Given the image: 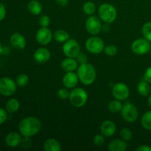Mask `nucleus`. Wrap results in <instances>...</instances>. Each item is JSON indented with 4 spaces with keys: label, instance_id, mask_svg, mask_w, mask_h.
<instances>
[{
    "label": "nucleus",
    "instance_id": "obj_9",
    "mask_svg": "<svg viewBox=\"0 0 151 151\" xmlns=\"http://www.w3.org/2000/svg\"><path fill=\"white\" fill-rule=\"evenodd\" d=\"M85 27L88 33L91 35H97L102 31L103 24L100 18L95 16H89L86 21Z\"/></svg>",
    "mask_w": 151,
    "mask_h": 151
},
{
    "label": "nucleus",
    "instance_id": "obj_22",
    "mask_svg": "<svg viewBox=\"0 0 151 151\" xmlns=\"http://www.w3.org/2000/svg\"><path fill=\"white\" fill-rule=\"evenodd\" d=\"M151 84L149 83L148 82L143 80L141 81L137 85V91L138 93L141 96L143 97H147L151 94Z\"/></svg>",
    "mask_w": 151,
    "mask_h": 151
},
{
    "label": "nucleus",
    "instance_id": "obj_26",
    "mask_svg": "<svg viewBox=\"0 0 151 151\" xmlns=\"http://www.w3.org/2000/svg\"><path fill=\"white\" fill-rule=\"evenodd\" d=\"M122 106H123V105L121 103L120 100L115 99V100H111L109 103L108 109H109V110L111 113H118V112L121 111V110L122 109Z\"/></svg>",
    "mask_w": 151,
    "mask_h": 151
},
{
    "label": "nucleus",
    "instance_id": "obj_29",
    "mask_svg": "<svg viewBox=\"0 0 151 151\" xmlns=\"http://www.w3.org/2000/svg\"><path fill=\"white\" fill-rule=\"evenodd\" d=\"M142 33L145 39L151 42V22H147L144 24L142 28Z\"/></svg>",
    "mask_w": 151,
    "mask_h": 151
},
{
    "label": "nucleus",
    "instance_id": "obj_40",
    "mask_svg": "<svg viewBox=\"0 0 151 151\" xmlns=\"http://www.w3.org/2000/svg\"><path fill=\"white\" fill-rule=\"evenodd\" d=\"M137 151H151V147L146 145H142L137 147Z\"/></svg>",
    "mask_w": 151,
    "mask_h": 151
},
{
    "label": "nucleus",
    "instance_id": "obj_32",
    "mask_svg": "<svg viewBox=\"0 0 151 151\" xmlns=\"http://www.w3.org/2000/svg\"><path fill=\"white\" fill-rule=\"evenodd\" d=\"M69 94H70V91H69V88H61L57 91V95L60 100H67L69 97Z\"/></svg>",
    "mask_w": 151,
    "mask_h": 151
},
{
    "label": "nucleus",
    "instance_id": "obj_17",
    "mask_svg": "<svg viewBox=\"0 0 151 151\" xmlns=\"http://www.w3.org/2000/svg\"><path fill=\"white\" fill-rule=\"evenodd\" d=\"M22 139V135L20 133L12 131L5 137L6 145L10 147H16L20 145Z\"/></svg>",
    "mask_w": 151,
    "mask_h": 151
},
{
    "label": "nucleus",
    "instance_id": "obj_41",
    "mask_svg": "<svg viewBox=\"0 0 151 151\" xmlns=\"http://www.w3.org/2000/svg\"><path fill=\"white\" fill-rule=\"evenodd\" d=\"M55 1L59 6H61V7H65L69 3V0H55Z\"/></svg>",
    "mask_w": 151,
    "mask_h": 151
},
{
    "label": "nucleus",
    "instance_id": "obj_20",
    "mask_svg": "<svg viewBox=\"0 0 151 151\" xmlns=\"http://www.w3.org/2000/svg\"><path fill=\"white\" fill-rule=\"evenodd\" d=\"M44 150L45 151H60L61 150V145L60 142L55 139H48L44 143Z\"/></svg>",
    "mask_w": 151,
    "mask_h": 151
},
{
    "label": "nucleus",
    "instance_id": "obj_1",
    "mask_svg": "<svg viewBox=\"0 0 151 151\" xmlns=\"http://www.w3.org/2000/svg\"><path fill=\"white\" fill-rule=\"evenodd\" d=\"M41 122L35 116H27L20 121L19 124V132L22 137H32L40 132Z\"/></svg>",
    "mask_w": 151,
    "mask_h": 151
},
{
    "label": "nucleus",
    "instance_id": "obj_6",
    "mask_svg": "<svg viewBox=\"0 0 151 151\" xmlns=\"http://www.w3.org/2000/svg\"><path fill=\"white\" fill-rule=\"evenodd\" d=\"M120 113L122 119L128 123L134 122L139 116L138 109L130 102H127L123 105Z\"/></svg>",
    "mask_w": 151,
    "mask_h": 151
},
{
    "label": "nucleus",
    "instance_id": "obj_5",
    "mask_svg": "<svg viewBox=\"0 0 151 151\" xmlns=\"http://www.w3.org/2000/svg\"><path fill=\"white\" fill-rule=\"evenodd\" d=\"M85 47L87 51L91 54L97 55L103 52L105 48L104 41L100 37L92 35L88 38L85 43Z\"/></svg>",
    "mask_w": 151,
    "mask_h": 151
},
{
    "label": "nucleus",
    "instance_id": "obj_18",
    "mask_svg": "<svg viewBox=\"0 0 151 151\" xmlns=\"http://www.w3.org/2000/svg\"><path fill=\"white\" fill-rule=\"evenodd\" d=\"M61 69L66 72H75L78 68V63L76 58L66 57L63 59L60 63Z\"/></svg>",
    "mask_w": 151,
    "mask_h": 151
},
{
    "label": "nucleus",
    "instance_id": "obj_12",
    "mask_svg": "<svg viewBox=\"0 0 151 151\" xmlns=\"http://www.w3.org/2000/svg\"><path fill=\"white\" fill-rule=\"evenodd\" d=\"M52 38V32L48 27H41L35 34V39L37 42L43 46L50 44Z\"/></svg>",
    "mask_w": 151,
    "mask_h": 151
},
{
    "label": "nucleus",
    "instance_id": "obj_31",
    "mask_svg": "<svg viewBox=\"0 0 151 151\" xmlns=\"http://www.w3.org/2000/svg\"><path fill=\"white\" fill-rule=\"evenodd\" d=\"M103 52L109 56H114L117 54L118 49L114 44H109L107 46H105Z\"/></svg>",
    "mask_w": 151,
    "mask_h": 151
},
{
    "label": "nucleus",
    "instance_id": "obj_3",
    "mask_svg": "<svg viewBox=\"0 0 151 151\" xmlns=\"http://www.w3.org/2000/svg\"><path fill=\"white\" fill-rule=\"evenodd\" d=\"M99 18L105 23L111 24L117 17L116 8L109 3H103L98 8Z\"/></svg>",
    "mask_w": 151,
    "mask_h": 151
},
{
    "label": "nucleus",
    "instance_id": "obj_16",
    "mask_svg": "<svg viewBox=\"0 0 151 151\" xmlns=\"http://www.w3.org/2000/svg\"><path fill=\"white\" fill-rule=\"evenodd\" d=\"M10 42L12 47L17 50H23L27 45L26 38L19 32H15L10 36Z\"/></svg>",
    "mask_w": 151,
    "mask_h": 151
},
{
    "label": "nucleus",
    "instance_id": "obj_42",
    "mask_svg": "<svg viewBox=\"0 0 151 151\" xmlns=\"http://www.w3.org/2000/svg\"><path fill=\"white\" fill-rule=\"evenodd\" d=\"M111 29L110 27H109V24L108 23H105L104 25H103V27H102V30L104 31V32H109Z\"/></svg>",
    "mask_w": 151,
    "mask_h": 151
},
{
    "label": "nucleus",
    "instance_id": "obj_44",
    "mask_svg": "<svg viewBox=\"0 0 151 151\" xmlns=\"http://www.w3.org/2000/svg\"><path fill=\"white\" fill-rule=\"evenodd\" d=\"M147 102H148V105H149V106H150V108L151 109V94H150V95H149Z\"/></svg>",
    "mask_w": 151,
    "mask_h": 151
},
{
    "label": "nucleus",
    "instance_id": "obj_34",
    "mask_svg": "<svg viewBox=\"0 0 151 151\" xmlns=\"http://www.w3.org/2000/svg\"><path fill=\"white\" fill-rule=\"evenodd\" d=\"M93 142L96 146L100 147V146L103 145L105 143V136L103 134H97V135L94 136Z\"/></svg>",
    "mask_w": 151,
    "mask_h": 151
},
{
    "label": "nucleus",
    "instance_id": "obj_10",
    "mask_svg": "<svg viewBox=\"0 0 151 151\" xmlns=\"http://www.w3.org/2000/svg\"><path fill=\"white\" fill-rule=\"evenodd\" d=\"M150 41L145 38H140L135 40L131 44V50L133 52L138 55L147 54L150 50Z\"/></svg>",
    "mask_w": 151,
    "mask_h": 151
},
{
    "label": "nucleus",
    "instance_id": "obj_35",
    "mask_svg": "<svg viewBox=\"0 0 151 151\" xmlns=\"http://www.w3.org/2000/svg\"><path fill=\"white\" fill-rule=\"evenodd\" d=\"M20 145L22 148L29 149L32 146V140L30 139V137H23Z\"/></svg>",
    "mask_w": 151,
    "mask_h": 151
},
{
    "label": "nucleus",
    "instance_id": "obj_28",
    "mask_svg": "<svg viewBox=\"0 0 151 151\" xmlns=\"http://www.w3.org/2000/svg\"><path fill=\"white\" fill-rule=\"evenodd\" d=\"M29 78L27 75L24 73H22L16 77V83L18 86L19 87H24L29 83Z\"/></svg>",
    "mask_w": 151,
    "mask_h": 151
},
{
    "label": "nucleus",
    "instance_id": "obj_7",
    "mask_svg": "<svg viewBox=\"0 0 151 151\" xmlns=\"http://www.w3.org/2000/svg\"><path fill=\"white\" fill-rule=\"evenodd\" d=\"M17 84L16 81L8 77L0 79V94L4 97H10L16 93Z\"/></svg>",
    "mask_w": 151,
    "mask_h": 151
},
{
    "label": "nucleus",
    "instance_id": "obj_15",
    "mask_svg": "<svg viewBox=\"0 0 151 151\" xmlns=\"http://www.w3.org/2000/svg\"><path fill=\"white\" fill-rule=\"evenodd\" d=\"M100 131L106 137H113L116 131V124L111 120H105L100 126Z\"/></svg>",
    "mask_w": 151,
    "mask_h": 151
},
{
    "label": "nucleus",
    "instance_id": "obj_25",
    "mask_svg": "<svg viewBox=\"0 0 151 151\" xmlns=\"http://www.w3.org/2000/svg\"><path fill=\"white\" fill-rule=\"evenodd\" d=\"M141 124L145 129L151 131V110L147 111L142 115Z\"/></svg>",
    "mask_w": 151,
    "mask_h": 151
},
{
    "label": "nucleus",
    "instance_id": "obj_21",
    "mask_svg": "<svg viewBox=\"0 0 151 151\" xmlns=\"http://www.w3.org/2000/svg\"><path fill=\"white\" fill-rule=\"evenodd\" d=\"M27 9L31 14L38 16L41 13L43 10L42 4L37 0H31L27 4Z\"/></svg>",
    "mask_w": 151,
    "mask_h": 151
},
{
    "label": "nucleus",
    "instance_id": "obj_30",
    "mask_svg": "<svg viewBox=\"0 0 151 151\" xmlns=\"http://www.w3.org/2000/svg\"><path fill=\"white\" fill-rule=\"evenodd\" d=\"M132 131L131 129L128 128H123L121 129L120 132H119V136H120V139L122 140L127 142L130 141L132 139Z\"/></svg>",
    "mask_w": 151,
    "mask_h": 151
},
{
    "label": "nucleus",
    "instance_id": "obj_2",
    "mask_svg": "<svg viewBox=\"0 0 151 151\" xmlns=\"http://www.w3.org/2000/svg\"><path fill=\"white\" fill-rule=\"evenodd\" d=\"M79 81L85 86L91 85L95 81L97 77V72L95 68L90 63H86L80 64L77 69Z\"/></svg>",
    "mask_w": 151,
    "mask_h": 151
},
{
    "label": "nucleus",
    "instance_id": "obj_36",
    "mask_svg": "<svg viewBox=\"0 0 151 151\" xmlns=\"http://www.w3.org/2000/svg\"><path fill=\"white\" fill-rule=\"evenodd\" d=\"M76 60L79 64H83V63H88V58H87V55L85 53L81 52L76 57Z\"/></svg>",
    "mask_w": 151,
    "mask_h": 151
},
{
    "label": "nucleus",
    "instance_id": "obj_38",
    "mask_svg": "<svg viewBox=\"0 0 151 151\" xmlns=\"http://www.w3.org/2000/svg\"><path fill=\"white\" fill-rule=\"evenodd\" d=\"M144 80L151 84V66L147 68L144 74Z\"/></svg>",
    "mask_w": 151,
    "mask_h": 151
},
{
    "label": "nucleus",
    "instance_id": "obj_39",
    "mask_svg": "<svg viewBox=\"0 0 151 151\" xmlns=\"http://www.w3.org/2000/svg\"><path fill=\"white\" fill-rule=\"evenodd\" d=\"M6 16V8L5 6L0 2V22L3 21Z\"/></svg>",
    "mask_w": 151,
    "mask_h": 151
},
{
    "label": "nucleus",
    "instance_id": "obj_43",
    "mask_svg": "<svg viewBox=\"0 0 151 151\" xmlns=\"http://www.w3.org/2000/svg\"><path fill=\"white\" fill-rule=\"evenodd\" d=\"M3 48H4V47H2V45H1V43L0 42V56L3 54Z\"/></svg>",
    "mask_w": 151,
    "mask_h": 151
},
{
    "label": "nucleus",
    "instance_id": "obj_27",
    "mask_svg": "<svg viewBox=\"0 0 151 151\" xmlns=\"http://www.w3.org/2000/svg\"><path fill=\"white\" fill-rule=\"evenodd\" d=\"M83 10L87 16H92L96 11V6L93 1H86L83 6Z\"/></svg>",
    "mask_w": 151,
    "mask_h": 151
},
{
    "label": "nucleus",
    "instance_id": "obj_23",
    "mask_svg": "<svg viewBox=\"0 0 151 151\" xmlns=\"http://www.w3.org/2000/svg\"><path fill=\"white\" fill-rule=\"evenodd\" d=\"M20 108V103L18 100L15 98H11L6 103L5 110L7 113L13 114L19 111Z\"/></svg>",
    "mask_w": 151,
    "mask_h": 151
},
{
    "label": "nucleus",
    "instance_id": "obj_37",
    "mask_svg": "<svg viewBox=\"0 0 151 151\" xmlns=\"http://www.w3.org/2000/svg\"><path fill=\"white\" fill-rule=\"evenodd\" d=\"M7 118V112L5 109L0 107V125L5 122Z\"/></svg>",
    "mask_w": 151,
    "mask_h": 151
},
{
    "label": "nucleus",
    "instance_id": "obj_45",
    "mask_svg": "<svg viewBox=\"0 0 151 151\" xmlns=\"http://www.w3.org/2000/svg\"><path fill=\"white\" fill-rule=\"evenodd\" d=\"M150 51L151 52V47H150Z\"/></svg>",
    "mask_w": 151,
    "mask_h": 151
},
{
    "label": "nucleus",
    "instance_id": "obj_24",
    "mask_svg": "<svg viewBox=\"0 0 151 151\" xmlns=\"http://www.w3.org/2000/svg\"><path fill=\"white\" fill-rule=\"evenodd\" d=\"M53 38L57 42L64 43L70 38V35L64 29H58L53 33Z\"/></svg>",
    "mask_w": 151,
    "mask_h": 151
},
{
    "label": "nucleus",
    "instance_id": "obj_8",
    "mask_svg": "<svg viewBox=\"0 0 151 151\" xmlns=\"http://www.w3.org/2000/svg\"><path fill=\"white\" fill-rule=\"evenodd\" d=\"M62 50L66 57L76 58L78 54L81 52V46L75 39L69 38L66 42L63 43Z\"/></svg>",
    "mask_w": 151,
    "mask_h": 151
},
{
    "label": "nucleus",
    "instance_id": "obj_11",
    "mask_svg": "<svg viewBox=\"0 0 151 151\" xmlns=\"http://www.w3.org/2000/svg\"><path fill=\"white\" fill-rule=\"evenodd\" d=\"M112 94L115 99L123 101L130 96V89L125 83H117L112 87Z\"/></svg>",
    "mask_w": 151,
    "mask_h": 151
},
{
    "label": "nucleus",
    "instance_id": "obj_19",
    "mask_svg": "<svg viewBox=\"0 0 151 151\" xmlns=\"http://www.w3.org/2000/svg\"><path fill=\"white\" fill-rule=\"evenodd\" d=\"M126 142L122 139H115L111 140L108 145V150L109 151H125L127 150Z\"/></svg>",
    "mask_w": 151,
    "mask_h": 151
},
{
    "label": "nucleus",
    "instance_id": "obj_13",
    "mask_svg": "<svg viewBox=\"0 0 151 151\" xmlns=\"http://www.w3.org/2000/svg\"><path fill=\"white\" fill-rule=\"evenodd\" d=\"M51 57V52L46 47H40L34 52L33 58L38 64L46 63Z\"/></svg>",
    "mask_w": 151,
    "mask_h": 151
},
{
    "label": "nucleus",
    "instance_id": "obj_14",
    "mask_svg": "<svg viewBox=\"0 0 151 151\" xmlns=\"http://www.w3.org/2000/svg\"><path fill=\"white\" fill-rule=\"evenodd\" d=\"M79 81L78 75L74 72H66L62 79V82H63L64 87L69 88V89H72V88H75L78 86Z\"/></svg>",
    "mask_w": 151,
    "mask_h": 151
},
{
    "label": "nucleus",
    "instance_id": "obj_4",
    "mask_svg": "<svg viewBox=\"0 0 151 151\" xmlns=\"http://www.w3.org/2000/svg\"><path fill=\"white\" fill-rule=\"evenodd\" d=\"M69 100L74 107L81 108L88 101V93L83 88L75 87L70 91Z\"/></svg>",
    "mask_w": 151,
    "mask_h": 151
},
{
    "label": "nucleus",
    "instance_id": "obj_33",
    "mask_svg": "<svg viewBox=\"0 0 151 151\" xmlns=\"http://www.w3.org/2000/svg\"><path fill=\"white\" fill-rule=\"evenodd\" d=\"M50 18L47 15H43L39 18L38 23L41 27H48L49 25L50 24Z\"/></svg>",
    "mask_w": 151,
    "mask_h": 151
}]
</instances>
